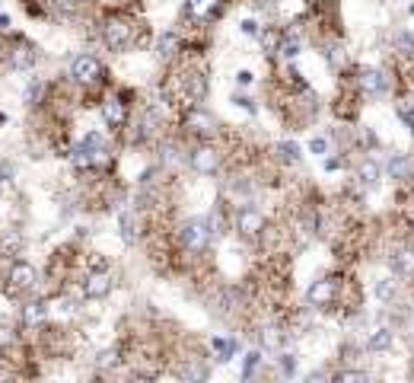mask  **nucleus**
<instances>
[{
  "instance_id": "obj_1",
  "label": "nucleus",
  "mask_w": 414,
  "mask_h": 383,
  "mask_svg": "<svg viewBox=\"0 0 414 383\" xmlns=\"http://www.w3.org/2000/svg\"><path fill=\"white\" fill-rule=\"evenodd\" d=\"M70 160H74L77 169H90V166H99V163H105L109 160V144H105V138L102 134H86V138L77 144L74 150H70Z\"/></svg>"
},
{
  "instance_id": "obj_2",
  "label": "nucleus",
  "mask_w": 414,
  "mask_h": 383,
  "mask_svg": "<svg viewBox=\"0 0 414 383\" xmlns=\"http://www.w3.org/2000/svg\"><path fill=\"white\" fill-rule=\"evenodd\" d=\"M131 36H134V26H131L125 16H112L105 26H102V38H105V45L121 51V48L131 45Z\"/></svg>"
},
{
  "instance_id": "obj_3",
  "label": "nucleus",
  "mask_w": 414,
  "mask_h": 383,
  "mask_svg": "<svg viewBox=\"0 0 414 383\" xmlns=\"http://www.w3.org/2000/svg\"><path fill=\"white\" fill-rule=\"evenodd\" d=\"M70 77H74L77 84H99L102 80V64H99V58H92V55H80L74 58V64H70Z\"/></svg>"
},
{
  "instance_id": "obj_4",
  "label": "nucleus",
  "mask_w": 414,
  "mask_h": 383,
  "mask_svg": "<svg viewBox=\"0 0 414 383\" xmlns=\"http://www.w3.org/2000/svg\"><path fill=\"white\" fill-rule=\"evenodd\" d=\"M7 281H10V291H13V294H26V291L36 288V269H32L29 262H13Z\"/></svg>"
},
{
  "instance_id": "obj_5",
  "label": "nucleus",
  "mask_w": 414,
  "mask_h": 383,
  "mask_svg": "<svg viewBox=\"0 0 414 383\" xmlns=\"http://www.w3.org/2000/svg\"><path fill=\"white\" fill-rule=\"evenodd\" d=\"M207 240H211V230H207V221H201V217H194V221H188L182 227V243L188 249H194V253H201L207 246Z\"/></svg>"
},
{
  "instance_id": "obj_6",
  "label": "nucleus",
  "mask_w": 414,
  "mask_h": 383,
  "mask_svg": "<svg viewBox=\"0 0 414 383\" xmlns=\"http://www.w3.org/2000/svg\"><path fill=\"white\" fill-rule=\"evenodd\" d=\"M112 291V275L109 271H92V275H86V281H83V294L90 300H102L109 297Z\"/></svg>"
},
{
  "instance_id": "obj_7",
  "label": "nucleus",
  "mask_w": 414,
  "mask_h": 383,
  "mask_svg": "<svg viewBox=\"0 0 414 383\" xmlns=\"http://www.w3.org/2000/svg\"><path fill=\"white\" fill-rule=\"evenodd\" d=\"M36 58H38V51H36V45H29V42H13V48H10V67L13 71H29V67L36 64Z\"/></svg>"
},
{
  "instance_id": "obj_8",
  "label": "nucleus",
  "mask_w": 414,
  "mask_h": 383,
  "mask_svg": "<svg viewBox=\"0 0 414 383\" xmlns=\"http://www.w3.org/2000/svg\"><path fill=\"white\" fill-rule=\"evenodd\" d=\"M185 128H192L198 138H214V119L204 109H192L185 115Z\"/></svg>"
},
{
  "instance_id": "obj_9",
  "label": "nucleus",
  "mask_w": 414,
  "mask_h": 383,
  "mask_svg": "<svg viewBox=\"0 0 414 383\" xmlns=\"http://www.w3.org/2000/svg\"><path fill=\"white\" fill-rule=\"evenodd\" d=\"M236 227H240L246 236H255L265 230V217H261V211H255V208H242L240 217H236Z\"/></svg>"
},
{
  "instance_id": "obj_10",
  "label": "nucleus",
  "mask_w": 414,
  "mask_h": 383,
  "mask_svg": "<svg viewBox=\"0 0 414 383\" xmlns=\"http://www.w3.org/2000/svg\"><path fill=\"white\" fill-rule=\"evenodd\" d=\"M335 281L331 278H322V281H315L313 288H309V294H306V297H309V304H313V307H328L331 300H335Z\"/></svg>"
},
{
  "instance_id": "obj_11",
  "label": "nucleus",
  "mask_w": 414,
  "mask_h": 383,
  "mask_svg": "<svg viewBox=\"0 0 414 383\" xmlns=\"http://www.w3.org/2000/svg\"><path fill=\"white\" fill-rule=\"evenodd\" d=\"M125 119H128V109H125L121 99H105L102 103V122L109 125V128H121Z\"/></svg>"
},
{
  "instance_id": "obj_12",
  "label": "nucleus",
  "mask_w": 414,
  "mask_h": 383,
  "mask_svg": "<svg viewBox=\"0 0 414 383\" xmlns=\"http://www.w3.org/2000/svg\"><path fill=\"white\" fill-rule=\"evenodd\" d=\"M192 166L198 169V173H204V176H211L214 169L220 166V157H217L211 147H198L192 153Z\"/></svg>"
},
{
  "instance_id": "obj_13",
  "label": "nucleus",
  "mask_w": 414,
  "mask_h": 383,
  "mask_svg": "<svg viewBox=\"0 0 414 383\" xmlns=\"http://www.w3.org/2000/svg\"><path fill=\"white\" fill-rule=\"evenodd\" d=\"M19 317H23L26 326H42V323L48 319V304H42V300H29V304H23Z\"/></svg>"
},
{
  "instance_id": "obj_14",
  "label": "nucleus",
  "mask_w": 414,
  "mask_h": 383,
  "mask_svg": "<svg viewBox=\"0 0 414 383\" xmlns=\"http://www.w3.org/2000/svg\"><path fill=\"white\" fill-rule=\"evenodd\" d=\"M392 271L402 275V278L414 275V249H398V253L392 256Z\"/></svg>"
},
{
  "instance_id": "obj_15",
  "label": "nucleus",
  "mask_w": 414,
  "mask_h": 383,
  "mask_svg": "<svg viewBox=\"0 0 414 383\" xmlns=\"http://www.w3.org/2000/svg\"><path fill=\"white\" fill-rule=\"evenodd\" d=\"M363 90H367V93H386L389 90V77L383 74V71H367V74H363Z\"/></svg>"
},
{
  "instance_id": "obj_16",
  "label": "nucleus",
  "mask_w": 414,
  "mask_h": 383,
  "mask_svg": "<svg viewBox=\"0 0 414 383\" xmlns=\"http://www.w3.org/2000/svg\"><path fill=\"white\" fill-rule=\"evenodd\" d=\"M217 3H220V0H188V13H192L194 19H204L217 10Z\"/></svg>"
},
{
  "instance_id": "obj_17",
  "label": "nucleus",
  "mask_w": 414,
  "mask_h": 383,
  "mask_svg": "<svg viewBox=\"0 0 414 383\" xmlns=\"http://www.w3.org/2000/svg\"><path fill=\"white\" fill-rule=\"evenodd\" d=\"M367 348L370 351H386V348H392V332H389V329H376V332L370 336Z\"/></svg>"
},
{
  "instance_id": "obj_18",
  "label": "nucleus",
  "mask_w": 414,
  "mask_h": 383,
  "mask_svg": "<svg viewBox=\"0 0 414 383\" xmlns=\"http://www.w3.org/2000/svg\"><path fill=\"white\" fill-rule=\"evenodd\" d=\"M360 186H367V188H373L379 182V166L376 163H373V160H367V163H363V166H360Z\"/></svg>"
},
{
  "instance_id": "obj_19",
  "label": "nucleus",
  "mask_w": 414,
  "mask_h": 383,
  "mask_svg": "<svg viewBox=\"0 0 414 383\" xmlns=\"http://www.w3.org/2000/svg\"><path fill=\"white\" fill-rule=\"evenodd\" d=\"M175 48H179V38H175L172 32H166V36L157 42V55L163 58V61H169V58L175 55Z\"/></svg>"
},
{
  "instance_id": "obj_20",
  "label": "nucleus",
  "mask_w": 414,
  "mask_h": 383,
  "mask_svg": "<svg viewBox=\"0 0 414 383\" xmlns=\"http://www.w3.org/2000/svg\"><path fill=\"white\" fill-rule=\"evenodd\" d=\"M389 173H392V179H405L408 173H411V160L408 157H392L389 160Z\"/></svg>"
},
{
  "instance_id": "obj_21",
  "label": "nucleus",
  "mask_w": 414,
  "mask_h": 383,
  "mask_svg": "<svg viewBox=\"0 0 414 383\" xmlns=\"http://www.w3.org/2000/svg\"><path fill=\"white\" fill-rule=\"evenodd\" d=\"M118 365V348H105V351H99L96 355V367L99 371H109V367Z\"/></svg>"
},
{
  "instance_id": "obj_22",
  "label": "nucleus",
  "mask_w": 414,
  "mask_h": 383,
  "mask_svg": "<svg viewBox=\"0 0 414 383\" xmlns=\"http://www.w3.org/2000/svg\"><path fill=\"white\" fill-rule=\"evenodd\" d=\"M277 153L284 163H300V147H296L294 140H284V144H277Z\"/></svg>"
},
{
  "instance_id": "obj_23",
  "label": "nucleus",
  "mask_w": 414,
  "mask_h": 383,
  "mask_svg": "<svg viewBox=\"0 0 414 383\" xmlns=\"http://www.w3.org/2000/svg\"><path fill=\"white\" fill-rule=\"evenodd\" d=\"M214 351H217V361L227 365V361L233 358V342L230 338H214Z\"/></svg>"
},
{
  "instance_id": "obj_24",
  "label": "nucleus",
  "mask_w": 414,
  "mask_h": 383,
  "mask_svg": "<svg viewBox=\"0 0 414 383\" xmlns=\"http://www.w3.org/2000/svg\"><path fill=\"white\" fill-rule=\"evenodd\" d=\"M121 236H125V243H134V214L131 211L121 214Z\"/></svg>"
},
{
  "instance_id": "obj_25",
  "label": "nucleus",
  "mask_w": 414,
  "mask_h": 383,
  "mask_svg": "<svg viewBox=\"0 0 414 383\" xmlns=\"http://www.w3.org/2000/svg\"><path fill=\"white\" fill-rule=\"evenodd\" d=\"M277 51L287 58V61H294L296 55H300V45H296V38H284L281 45H277Z\"/></svg>"
},
{
  "instance_id": "obj_26",
  "label": "nucleus",
  "mask_w": 414,
  "mask_h": 383,
  "mask_svg": "<svg viewBox=\"0 0 414 383\" xmlns=\"http://www.w3.org/2000/svg\"><path fill=\"white\" fill-rule=\"evenodd\" d=\"M396 48L402 51V55L411 58L414 55V36H408V32H402V36H396Z\"/></svg>"
},
{
  "instance_id": "obj_27",
  "label": "nucleus",
  "mask_w": 414,
  "mask_h": 383,
  "mask_svg": "<svg viewBox=\"0 0 414 383\" xmlns=\"http://www.w3.org/2000/svg\"><path fill=\"white\" fill-rule=\"evenodd\" d=\"M42 93H45V84H42V80H32V84L26 86V103H38Z\"/></svg>"
},
{
  "instance_id": "obj_28",
  "label": "nucleus",
  "mask_w": 414,
  "mask_h": 383,
  "mask_svg": "<svg viewBox=\"0 0 414 383\" xmlns=\"http://www.w3.org/2000/svg\"><path fill=\"white\" fill-rule=\"evenodd\" d=\"M376 297L379 300H392V297H396V284H392V281H379V284H376Z\"/></svg>"
},
{
  "instance_id": "obj_29",
  "label": "nucleus",
  "mask_w": 414,
  "mask_h": 383,
  "mask_svg": "<svg viewBox=\"0 0 414 383\" xmlns=\"http://www.w3.org/2000/svg\"><path fill=\"white\" fill-rule=\"evenodd\" d=\"M341 383H367V374L363 371H344V374H338Z\"/></svg>"
},
{
  "instance_id": "obj_30",
  "label": "nucleus",
  "mask_w": 414,
  "mask_h": 383,
  "mask_svg": "<svg viewBox=\"0 0 414 383\" xmlns=\"http://www.w3.org/2000/svg\"><path fill=\"white\" fill-rule=\"evenodd\" d=\"M281 374H287V377L296 374V358L294 355H281Z\"/></svg>"
},
{
  "instance_id": "obj_31",
  "label": "nucleus",
  "mask_w": 414,
  "mask_h": 383,
  "mask_svg": "<svg viewBox=\"0 0 414 383\" xmlns=\"http://www.w3.org/2000/svg\"><path fill=\"white\" fill-rule=\"evenodd\" d=\"M258 361H261V355H258V351H248V355H246V365H242V377H252V371H255Z\"/></svg>"
},
{
  "instance_id": "obj_32",
  "label": "nucleus",
  "mask_w": 414,
  "mask_h": 383,
  "mask_svg": "<svg viewBox=\"0 0 414 383\" xmlns=\"http://www.w3.org/2000/svg\"><path fill=\"white\" fill-rule=\"evenodd\" d=\"M13 338H16V336H13V329H10V326H3V323H0V351H3V348H10V345H13Z\"/></svg>"
},
{
  "instance_id": "obj_33",
  "label": "nucleus",
  "mask_w": 414,
  "mask_h": 383,
  "mask_svg": "<svg viewBox=\"0 0 414 383\" xmlns=\"http://www.w3.org/2000/svg\"><path fill=\"white\" fill-rule=\"evenodd\" d=\"M309 150H313L315 157H322L325 150H328V140H325V138H313V140H309Z\"/></svg>"
},
{
  "instance_id": "obj_34",
  "label": "nucleus",
  "mask_w": 414,
  "mask_h": 383,
  "mask_svg": "<svg viewBox=\"0 0 414 383\" xmlns=\"http://www.w3.org/2000/svg\"><path fill=\"white\" fill-rule=\"evenodd\" d=\"M204 96V77H192V99H201Z\"/></svg>"
},
{
  "instance_id": "obj_35",
  "label": "nucleus",
  "mask_w": 414,
  "mask_h": 383,
  "mask_svg": "<svg viewBox=\"0 0 414 383\" xmlns=\"http://www.w3.org/2000/svg\"><path fill=\"white\" fill-rule=\"evenodd\" d=\"M261 42H265L268 51H277V45H281V38H277V32H265V38H261Z\"/></svg>"
},
{
  "instance_id": "obj_36",
  "label": "nucleus",
  "mask_w": 414,
  "mask_h": 383,
  "mask_svg": "<svg viewBox=\"0 0 414 383\" xmlns=\"http://www.w3.org/2000/svg\"><path fill=\"white\" fill-rule=\"evenodd\" d=\"M185 377H188V380H201L204 367H185Z\"/></svg>"
},
{
  "instance_id": "obj_37",
  "label": "nucleus",
  "mask_w": 414,
  "mask_h": 383,
  "mask_svg": "<svg viewBox=\"0 0 414 383\" xmlns=\"http://www.w3.org/2000/svg\"><path fill=\"white\" fill-rule=\"evenodd\" d=\"M242 32H246V36H255V32H258V23H255V19H246V23H242Z\"/></svg>"
},
{
  "instance_id": "obj_38",
  "label": "nucleus",
  "mask_w": 414,
  "mask_h": 383,
  "mask_svg": "<svg viewBox=\"0 0 414 383\" xmlns=\"http://www.w3.org/2000/svg\"><path fill=\"white\" fill-rule=\"evenodd\" d=\"M236 103H240L242 109H248V112H252V109H255V106H252V99H246V96H236Z\"/></svg>"
},
{
  "instance_id": "obj_39",
  "label": "nucleus",
  "mask_w": 414,
  "mask_h": 383,
  "mask_svg": "<svg viewBox=\"0 0 414 383\" xmlns=\"http://www.w3.org/2000/svg\"><path fill=\"white\" fill-rule=\"evenodd\" d=\"M240 84H252V74L248 71H240Z\"/></svg>"
},
{
  "instance_id": "obj_40",
  "label": "nucleus",
  "mask_w": 414,
  "mask_h": 383,
  "mask_svg": "<svg viewBox=\"0 0 414 383\" xmlns=\"http://www.w3.org/2000/svg\"><path fill=\"white\" fill-rule=\"evenodd\" d=\"M0 29H10V16H7V13H0Z\"/></svg>"
},
{
  "instance_id": "obj_41",
  "label": "nucleus",
  "mask_w": 414,
  "mask_h": 383,
  "mask_svg": "<svg viewBox=\"0 0 414 383\" xmlns=\"http://www.w3.org/2000/svg\"><path fill=\"white\" fill-rule=\"evenodd\" d=\"M268 3H271V0H268Z\"/></svg>"
}]
</instances>
